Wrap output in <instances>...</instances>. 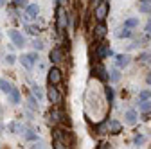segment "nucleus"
<instances>
[{
	"label": "nucleus",
	"instance_id": "nucleus-13",
	"mask_svg": "<svg viewBox=\"0 0 151 149\" xmlns=\"http://www.w3.org/2000/svg\"><path fill=\"white\" fill-rule=\"evenodd\" d=\"M49 117L52 119V122H60L61 119H63V113L58 110V108H50V111H49Z\"/></svg>",
	"mask_w": 151,
	"mask_h": 149
},
{
	"label": "nucleus",
	"instance_id": "nucleus-14",
	"mask_svg": "<svg viewBox=\"0 0 151 149\" xmlns=\"http://www.w3.org/2000/svg\"><path fill=\"white\" fill-rule=\"evenodd\" d=\"M111 54V50H110V47L108 45H99V49H97V56H99V58L103 59V58H106V56H110Z\"/></svg>",
	"mask_w": 151,
	"mask_h": 149
},
{
	"label": "nucleus",
	"instance_id": "nucleus-25",
	"mask_svg": "<svg viewBox=\"0 0 151 149\" xmlns=\"http://www.w3.org/2000/svg\"><path fill=\"white\" fill-rule=\"evenodd\" d=\"M25 29H27V32L32 34V36H36L38 32H40V27H38V25H25Z\"/></svg>",
	"mask_w": 151,
	"mask_h": 149
},
{
	"label": "nucleus",
	"instance_id": "nucleus-15",
	"mask_svg": "<svg viewBox=\"0 0 151 149\" xmlns=\"http://www.w3.org/2000/svg\"><path fill=\"white\" fill-rule=\"evenodd\" d=\"M24 138H25L27 142H36V140H38V135L32 131V129H25V131H24Z\"/></svg>",
	"mask_w": 151,
	"mask_h": 149
},
{
	"label": "nucleus",
	"instance_id": "nucleus-22",
	"mask_svg": "<svg viewBox=\"0 0 151 149\" xmlns=\"http://www.w3.org/2000/svg\"><path fill=\"white\" fill-rule=\"evenodd\" d=\"M117 36H119V38H129V36H131V31H129V27H122V29H119Z\"/></svg>",
	"mask_w": 151,
	"mask_h": 149
},
{
	"label": "nucleus",
	"instance_id": "nucleus-11",
	"mask_svg": "<svg viewBox=\"0 0 151 149\" xmlns=\"http://www.w3.org/2000/svg\"><path fill=\"white\" fill-rule=\"evenodd\" d=\"M115 59H117V67H119V68H124V67L129 65V59H131V58H129L128 54H117Z\"/></svg>",
	"mask_w": 151,
	"mask_h": 149
},
{
	"label": "nucleus",
	"instance_id": "nucleus-16",
	"mask_svg": "<svg viewBox=\"0 0 151 149\" xmlns=\"http://www.w3.org/2000/svg\"><path fill=\"white\" fill-rule=\"evenodd\" d=\"M32 95H34L38 101H42V99H43V90L38 86V85H34V86H32Z\"/></svg>",
	"mask_w": 151,
	"mask_h": 149
},
{
	"label": "nucleus",
	"instance_id": "nucleus-6",
	"mask_svg": "<svg viewBox=\"0 0 151 149\" xmlns=\"http://www.w3.org/2000/svg\"><path fill=\"white\" fill-rule=\"evenodd\" d=\"M68 25V18H67V11L63 7H58V31H65Z\"/></svg>",
	"mask_w": 151,
	"mask_h": 149
},
{
	"label": "nucleus",
	"instance_id": "nucleus-20",
	"mask_svg": "<svg viewBox=\"0 0 151 149\" xmlns=\"http://www.w3.org/2000/svg\"><path fill=\"white\" fill-rule=\"evenodd\" d=\"M96 34L99 36V38H103V36H106V25H104L103 22H101V24H99V25L96 27Z\"/></svg>",
	"mask_w": 151,
	"mask_h": 149
},
{
	"label": "nucleus",
	"instance_id": "nucleus-37",
	"mask_svg": "<svg viewBox=\"0 0 151 149\" xmlns=\"http://www.w3.org/2000/svg\"><path fill=\"white\" fill-rule=\"evenodd\" d=\"M65 2H67V0H60V4H65Z\"/></svg>",
	"mask_w": 151,
	"mask_h": 149
},
{
	"label": "nucleus",
	"instance_id": "nucleus-35",
	"mask_svg": "<svg viewBox=\"0 0 151 149\" xmlns=\"http://www.w3.org/2000/svg\"><path fill=\"white\" fill-rule=\"evenodd\" d=\"M4 131V124H2V120H0V133Z\"/></svg>",
	"mask_w": 151,
	"mask_h": 149
},
{
	"label": "nucleus",
	"instance_id": "nucleus-30",
	"mask_svg": "<svg viewBox=\"0 0 151 149\" xmlns=\"http://www.w3.org/2000/svg\"><path fill=\"white\" fill-rule=\"evenodd\" d=\"M16 59H18V58H16L14 54H7V58H6V63H7V65H13Z\"/></svg>",
	"mask_w": 151,
	"mask_h": 149
},
{
	"label": "nucleus",
	"instance_id": "nucleus-27",
	"mask_svg": "<svg viewBox=\"0 0 151 149\" xmlns=\"http://www.w3.org/2000/svg\"><path fill=\"white\" fill-rule=\"evenodd\" d=\"M139 99L140 101H146V99H151V90H142L139 94Z\"/></svg>",
	"mask_w": 151,
	"mask_h": 149
},
{
	"label": "nucleus",
	"instance_id": "nucleus-24",
	"mask_svg": "<svg viewBox=\"0 0 151 149\" xmlns=\"http://www.w3.org/2000/svg\"><path fill=\"white\" fill-rule=\"evenodd\" d=\"M124 25L129 27V29H131V27H137V25H139V18H128V20L124 22Z\"/></svg>",
	"mask_w": 151,
	"mask_h": 149
},
{
	"label": "nucleus",
	"instance_id": "nucleus-17",
	"mask_svg": "<svg viewBox=\"0 0 151 149\" xmlns=\"http://www.w3.org/2000/svg\"><path fill=\"white\" fill-rule=\"evenodd\" d=\"M108 79H110L111 83H117V81L121 79V74H119V70H110V74H108Z\"/></svg>",
	"mask_w": 151,
	"mask_h": 149
},
{
	"label": "nucleus",
	"instance_id": "nucleus-26",
	"mask_svg": "<svg viewBox=\"0 0 151 149\" xmlns=\"http://www.w3.org/2000/svg\"><path fill=\"white\" fill-rule=\"evenodd\" d=\"M32 49H34L36 52L43 50V42H42V40H34V42H32Z\"/></svg>",
	"mask_w": 151,
	"mask_h": 149
},
{
	"label": "nucleus",
	"instance_id": "nucleus-5",
	"mask_svg": "<svg viewBox=\"0 0 151 149\" xmlns=\"http://www.w3.org/2000/svg\"><path fill=\"white\" fill-rule=\"evenodd\" d=\"M47 99H49L54 106H58V104L61 102V94L58 92V88H54V86L50 85V88L47 90Z\"/></svg>",
	"mask_w": 151,
	"mask_h": 149
},
{
	"label": "nucleus",
	"instance_id": "nucleus-33",
	"mask_svg": "<svg viewBox=\"0 0 151 149\" xmlns=\"http://www.w3.org/2000/svg\"><path fill=\"white\" fill-rule=\"evenodd\" d=\"M146 32H147V34L151 36V20H149V22L146 24Z\"/></svg>",
	"mask_w": 151,
	"mask_h": 149
},
{
	"label": "nucleus",
	"instance_id": "nucleus-29",
	"mask_svg": "<svg viewBox=\"0 0 151 149\" xmlns=\"http://www.w3.org/2000/svg\"><path fill=\"white\" fill-rule=\"evenodd\" d=\"M18 129H20V124H18V122H11L9 124V131L11 133H18Z\"/></svg>",
	"mask_w": 151,
	"mask_h": 149
},
{
	"label": "nucleus",
	"instance_id": "nucleus-36",
	"mask_svg": "<svg viewBox=\"0 0 151 149\" xmlns=\"http://www.w3.org/2000/svg\"><path fill=\"white\" fill-rule=\"evenodd\" d=\"M4 4H6V0H0V7H4Z\"/></svg>",
	"mask_w": 151,
	"mask_h": 149
},
{
	"label": "nucleus",
	"instance_id": "nucleus-2",
	"mask_svg": "<svg viewBox=\"0 0 151 149\" xmlns=\"http://www.w3.org/2000/svg\"><path fill=\"white\" fill-rule=\"evenodd\" d=\"M18 59H20V63H22L25 68H32L34 63L38 61V52L34 50V52H29V54H22Z\"/></svg>",
	"mask_w": 151,
	"mask_h": 149
},
{
	"label": "nucleus",
	"instance_id": "nucleus-34",
	"mask_svg": "<svg viewBox=\"0 0 151 149\" xmlns=\"http://www.w3.org/2000/svg\"><path fill=\"white\" fill-rule=\"evenodd\" d=\"M146 83H147V85H149V86H151V72H149V74H147V77H146Z\"/></svg>",
	"mask_w": 151,
	"mask_h": 149
},
{
	"label": "nucleus",
	"instance_id": "nucleus-9",
	"mask_svg": "<svg viewBox=\"0 0 151 149\" xmlns=\"http://www.w3.org/2000/svg\"><path fill=\"white\" fill-rule=\"evenodd\" d=\"M20 99H22V95H20V92H18L16 88H11L7 92V101L11 104H20Z\"/></svg>",
	"mask_w": 151,
	"mask_h": 149
},
{
	"label": "nucleus",
	"instance_id": "nucleus-32",
	"mask_svg": "<svg viewBox=\"0 0 151 149\" xmlns=\"http://www.w3.org/2000/svg\"><path fill=\"white\" fill-rule=\"evenodd\" d=\"M144 140H146V137H144V135H137V137H135V144H137V145L144 144Z\"/></svg>",
	"mask_w": 151,
	"mask_h": 149
},
{
	"label": "nucleus",
	"instance_id": "nucleus-12",
	"mask_svg": "<svg viewBox=\"0 0 151 149\" xmlns=\"http://www.w3.org/2000/svg\"><path fill=\"white\" fill-rule=\"evenodd\" d=\"M93 74H96L101 81H108V72H106V68L103 65H97L96 68H93Z\"/></svg>",
	"mask_w": 151,
	"mask_h": 149
},
{
	"label": "nucleus",
	"instance_id": "nucleus-1",
	"mask_svg": "<svg viewBox=\"0 0 151 149\" xmlns=\"http://www.w3.org/2000/svg\"><path fill=\"white\" fill-rule=\"evenodd\" d=\"M110 13V4L106 2V0H101V2L96 6V18L99 22H104V18L108 16Z\"/></svg>",
	"mask_w": 151,
	"mask_h": 149
},
{
	"label": "nucleus",
	"instance_id": "nucleus-3",
	"mask_svg": "<svg viewBox=\"0 0 151 149\" xmlns=\"http://www.w3.org/2000/svg\"><path fill=\"white\" fill-rule=\"evenodd\" d=\"M47 81H49V85H52V86L60 85V83H61V70H60L58 67H52V68L47 72Z\"/></svg>",
	"mask_w": 151,
	"mask_h": 149
},
{
	"label": "nucleus",
	"instance_id": "nucleus-21",
	"mask_svg": "<svg viewBox=\"0 0 151 149\" xmlns=\"http://www.w3.org/2000/svg\"><path fill=\"white\" fill-rule=\"evenodd\" d=\"M38 102H40V101H38L34 95H29V99H27V104H29V108H31V110H38Z\"/></svg>",
	"mask_w": 151,
	"mask_h": 149
},
{
	"label": "nucleus",
	"instance_id": "nucleus-23",
	"mask_svg": "<svg viewBox=\"0 0 151 149\" xmlns=\"http://www.w3.org/2000/svg\"><path fill=\"white\" fill-rule=\"evenodd\" d=\"M139 110H140V111H149V110H151V101H149V99H146V101H140V104H139Z\"/></svg>",
	"mask_w": 151,
	"mask_h": 149
},
{
	"label": "nucleus",
	"instance_id": "nucleus-10",
	"mask_svg": "<svg viewBox=\"0 0 151 149\" xmlns=\"http://www.w3.org/2000/svg\"><path fill=\"white\" fill-rule=\"evenodd\" d=\"M124 120H126V124H129V126L137 124V111H135V110H128L126 113H124Z\"/></svg>",
	"mask_w": 151,
	"mask_h": 149
},
{
	"label": "nucleus",
	"instance_id": "nucleus-4",
	"mask_svg": "<svg viewBox=\"0 0 151 149\" xmlns=\"http://www.w3.org/2000/svg\"><path fill=\"white\" fill-rule=\"evenodd\" d=\"M9 38L13 40L14 47H18V49H24V45H25V38H24V34H22L20 31L11 29V31H9Z\"/></svg>",
	"mask_w": 151,
	"mask_h": 149
},
{
	"label": "nucleus",
	"instance_id": "nucleus-31",
	"mask_svg": "<svg viewBox=\"0 0 151 149\" xmlns=\"http://www.w3.org/2000/svg\"><path fill=\"white\" fill-rule=\"evenodd\" d=\"M106 99H108V102H113V90L111 88H106Z\"/></svg>",
	"mask_w": 151,
	"mask_h": 149
},
{
	"label": "nucleus",
	"instance_id": "nucleus-28",
	"mask_svg": "<svg viewBox=\"0 0 151 149\" xmlns=\"http://www.w3.org/2000/svg\"><path fill=\"white\" fill-rule=\"evenodd\" d=\"M13 4H14L16 7H20V9H25V6H27V0H13Z\"/></svg>",
	"mask_w": 151,
	"mask_h": 149
},
{
	"label": "nucleus",
	"instance_id": "nucleus-8",
	"mask_svg": "<svg viewBox=\"0 0 151 149\" xmlns=\"http://www.w3.org/2000/svg\"><path fill=\"white\" fill-rule=\"evenodd\" d=\"M49 59H50V63H60V61H63V52H61V49L54 47L50 50V54H49Z\"/></svg>",
	"mask_w": 151,
	"mask_h": 149
},
{
	"label": "nucleus",
	"instance_id": "nucleus-7",
	"mask_svg": "<svg viewBox=\"0 0 151 149\" xmlns=\"http://www.w3.org/2000/svg\"><path fill=\"white\" fill-rule=\"evenodd\" d=\"M38 14H40V6L38 4H27L25 6V20H32V18H36Z\"/></svg>",
	"mask_w": 151,
	"mask_h": 149
},
{
	"label": "nucleus",
	"instance_id": "nucleus-18",
	"mask_svg": "<svg viewBox=\"0 0 151 149\" xmlns=\"http://www.w3.org/2000/svg\"><path fill=\"white\" fill-rule=\"evenodd\" d=\"M13 88V85L9 83V81H6V79H0V90L4 92V94H7V92Z\"/></svg>",
	"mask_w": 151,
	"mask_h": 149
},
{
	"label": "nucleus",
	"instance_id": "nucleus-19",
	"mask_svg": "<svg viewBox=\"0 0 151 149\" xmlns=\"http://www.w3.org/2000/svg\"><path fill=\"white\" fill-rule=\"evenodd\" d=\"M121 122H117V120H110V131L111 133H119L121 131Z\"/></svg>",
	"mask_w": 151,
	"mask_h": 149
}]
</instances>
